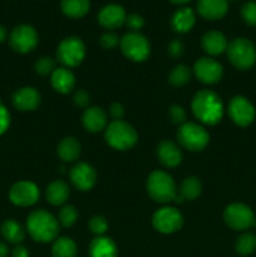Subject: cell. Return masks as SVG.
Wrapping results in <instances>:
<instances>
[{
  "label": "cell",
  "mask_w": 256,
  "mask_h": 257,
  "mask_svg": "<svg viewBox=\"0 0 256 257\" xmlns=\"http://www.w3.org/2000/svg\"><path fill=\"white\" fill-rule=\"evenodd\" d=\"M10 114L7 108L0 103V136L9 128Z\"/></svg>",
  "instance_id": "60d3db41"
},
{
  "label": "cell",
  "mask_w": 256,
  "mask_h": 257,
  "mask_svg": "<svg viewBox=\"0 0 256 257\" xmlns=\"http://www.w3.org/2000/svg\"><path fill=\"white\" fill-rule=\"evenodd\" d=\"M227 55L231 64L241 70L250 69L256 62V48L246 38H236L228 44Z\"/></svg>",
  "instance_id": "277c9868"
},
{
  "label": "cell",
  "mask_w": 256,
  "mask_h": 257,
  "mask_svg": "<svg viewBox=\"0 0 256 257\" xmlns=\"http://www.w3.org/2000/svg\"><path fill=\"white\" fill-rule=\"evenodd\" d=\"M256 250V236L253 233H243L236 241V251L241 256H248Z\"/></svg>",
  "instance_id": "4dcf8cb0"
},
{
  "label": "cell",
  "mask_w": 256,
  "mask_h": 257,
  "mask_svg": "<svg viewBox=\"0 0 256 257\" xmlns=\"http://www.w3.org/2000/svg\"><path fill=\"white\" fill-rule=\"evenodd\" d=\"M38 33L30 25H18L14 28L10 34V47L18 53H29L37 47L38 44Z\"/></svg>",
  "instance_id": "30bf717a"
},
{
  "label": "cell",
  "mask_w": 256,
  "mask_h": 257,
  "mask_svg": "<svg viewBox=\"0 0 256 257\" xmlns=\"http://www.w3.org/2000/svg\"><path fill=\"white\" fill-rule=\"evenodd\" d=\"M120 49L128 59L133 62H143L151 53L150 42L138 32H130L119 40Z\"/></svg>",
  "instance_id": "52a82bcc"
},
{
  "label": "cell",
  "mask_w": 256,
  "mask_h": 257,
  "mask_svg": "<svg viewBox=\"0 0 256 257\" xmlns=\"http://www.w3.org/2000/svg\"><path fill=\"white\" fill-rule=\"evenodd\" d=\"M78 217V212L73 206H64L59 212V222L64 227H72Z\"/></svg>",
  "instance_id": "d6a6232c"
},
{
  "label": "cell",
  "mask_w": 256,
  "mask_h": 257,
  "mask_svg": "<svg viewBox=\"0 0 256 257\" xmlns=\"http://www.w3.org/2000/svg\"><path fill=\"white\" fill-rule=\"evenodd\" d=\"M172 4H176V5H185L187 4V3H190L191 0H170Z\"/></svg>",
  "instance_id": "7dc6e473"
},
{
  "label": "cell",
  "mask_w": 256,
  "mask_h": 257,
  "mask_svg": "<svg viewBox=\"0 0 256 257\" xmlns=\"http://www.w3.org/2000/svg\"><path fill=\"white\" fill-rule=\"evenodd\" d=\"M99 42L100 45L104 49H113V48L117 47V44L119 43V39H118V37L114 33H105V34H103L100 37Z\"/></svg>",
  "instance_id": "74e56055"
},
{
  "label": "cell",
  "mask_w": 256,
  "mask_h": 257,
  "mask_svg": "<svg viewBox=\"0 0 256 257\" xmlns=\"http://www.w3.org/2000/svg\"><path fill=\"white\" fill-rule=\"evenodd\" d=\"M7 39V29L3 25H0V43Z\"/></svg>",
  "instance_id": "bcb514c9"
},
{
  "label": "cell",
  "mask_w": 256,
  "mask_h": 257,
  "mask_svg": "<svg viewBox=\"0 0 256 257\" xmlns=\"http://www.w3.org/2000/svg\"><path fill=\"white\" fill-rule=\"evenodd\" d=\"M28 232L38 242H50L55 240L59 232V223L52 213L44 210L34 211L27 221Z\"/></svg>",
  "instance_id": "7a4b0ae2"
},
{
  "label": "cell",
  "mask_w": 256,
  "mask_h": 257,
  "mask_svg": "<svg viewBox=\"0 0 256 257\" xmlns=\"http://www.w3.org/2000/svg\"><path fill=\"white\" fill-rule=\"evenodd\" d=\"M177 140L186 150L196 152V151H202L208 145L210 135L202 125L188 122L181 125L177 132Z\"/></svg>",
  "instance_id": "8992f818"
},
{
  "label": "cell",
  "mask_w": 256,
  "mask_h": 257,
  "mask_svg": "<svg viewBox=\"0 0 256 257\" xmlns=\"http://www.w3.org/2000/svg\"><path fill=\"white\" fill-rule=\"evenodd\" d=\"M147 191L150 197L160 203L171 202L177 196L175 181L163 171H155L151 173L147 181Z\"/></svg>",
  "instance_id": "3957f363"
},
{
  "label": "cell",
  "mask_w": 256,
  "mask_h": 257,
  "mask_svg": "<svg viewBox=\"0 0 256 257\" xmlns=\"http://www.w3.org/2000/svg\"><path fill=\"white\" fill-rule=\"evenodd\" d=\"M89 0H62L60 2V9L63 14L73 19H79L84 17L89 12Z\"/></svg>",
  "instance_id": "484cf974"
},
{
  "label": "cell",
  "mask_w": 256,
  "mask_h": 257,
  "mask_svg": "<svg viewBox=\"0 0 256 257\" xmlns=\"http://www.w3.org/2000/svg\"><path fill=\"white\" fill-rule=\"evenodd\" d=\"M13 103L19 110H34L40 103V94L35 88H22L13 95Z\"/></svg>",
  "instance_id": "ac0fdd59"
},
{
  "label": "cell",
  "mask_w": 256,
  "mask_h": 257,
  "mask_svg": "<svg viewBox=\"0 0 256 257\" xmlns=\"http://www.w3.org/2000/svg\"><path fill=\"white\" fill-rule=\"evenodd\" d=\"M57 55L59 62L67 68L77 67L85 57L84 43L77 37L65 38L58 47Z\"/></svg>",
  "instance_id": "ba28073f"
},
{
  "label": "cell",
  "mask_w": 256,
  "mask_h": 257,
  "mask_svg": "<svg viewBox=\"0 0 256 257\" xmlns=\"http://www.w3.org/2000/svg\"><path fill=\"white\" fill-rule=\"evenodd\" d=\"M89 228L93 233L100 236L107 231L108 228V222L103 216H94L92 217V220L89 221Z\"/></svg>",
  "instance_id": "d590c367"
},
{
  "label": "cell",
  "mask_w": 256,
  "mask_h": 257,
  "mask_svg": "<svg viewBox=\"0 0 256 257\" xmlns=\"http://www.w3.org/2000/svg\"><path fill=\"white\" fill-rule=\"evenodd\" d=\"M157 155L161 163L166 167H176L182 161V152L171 141H163L157 148Z\"/></svg>",
  "instance_id": "ffe728a7"
},
{
  "label": "cell",
  "mask_w": 256,
  "mask_h": 257,
  "mask_svg": "<svg viewBox=\"0 0 256 257\" xmlns=\"http://www.w3.org/2000/svg\"><path fill=\"white\" fill-rule=\"evenodd\" d=\"M52 252L53 257H75V255H77V245L70 238L60 237L55 240Z\"/></svg>",
  "instance_id": "f546056e"
},
{
  "label": "cell",
  "mask_w": 256,
  "mask_h": 257,
  "mask_svg": "<svg viewBox=\"0 0 256 257\" xmlns=\"http://www.w3.org/2000/svg\"><path fill=\"white\" fill-rule=\"evenodd\" d=\"M70 181L80 191H88L94 186L97 173L90 165L80 162L70 170Z\"/></svg>",
  "instance_id": "9a60e30c"
},
{
  "label": "cell",
  "mask_w": 256,
  "mask_h": 257,
  "mask_svg": "<svg viewBox=\"0 0 256 257\" xmlns=\"http://www.w3.org/2000/svg\"><path fill=\"white\" fill-rule=\"evenodd\" d=\"M124 114V108H123L122 104L119 103H114L110 107V115L114 118V120H120V118Z\"/></svg>",
  "instance_id": "7bdbcfd3"
},
{
  "label": "cell",
  "mask_w": 256,
  "mask_h": 257,
  "mask_svg": "<svg viewBox=\"0 0 256 257\" xmlns=\"http://www.w3.org/2000/svg\"><path fill=\"white\" fill-rule=\"evenodd\" d=\"M192 112L205 124H217L223 114V105L220 97L212 90H201L193 97Z\"/></svg>",
  "instance_id": "6da1fadb"
},
{
  "label": "cell",
  "mask_w": 256,
  "mask_h": 257,
  "mask_svg": "<svg viewBox=\"0 0 256 257\" xmlns=\"http://www.w3.org/2000/svg\"><path fill=\"white\" fill-rule=\"evenodd\" d=\"M185 52V45L180 39H175L168 45V53L172 58H180Z\"/></svg>",
  "instance_id": "ab89813d"
},
{
  "label": "cell",
  "mask_w": 256,
  "mask_h": 257,
  "mask_svg": "<svg viewBox=\"0 0 256 257\" xmlns=\"http://www.w3.org/2000/svg\"><path fill=\"white\" fill-rule=\"evenodd\" d=\"M35 70L39 73L40 75H47L50 74L55 70V62L52 58H40L35 64Z\"/></svg>",
  "instance_id": "e575fe53"
},
{
  "label": "cell",
  "mask_w": 256,
  "mask_h": 257,
  "mask_svg": "<svg viewBox=\"0 0 256 257\" xmlns=\"http://www.w3.org/2000/svg\"><path fill=\"white\" fill-rule=\"evenodd\" d=\"M13 257H29V251H28L24 246L18 245L17 247L13 250Z\"/></svg>",
  "instance_id": "ee69618b"
},
{
  "label": "cell",
  "mask_w": 256,
  "mask_h": 257,
  "mask_svg": "<svg viewBox=\"0 0 256 257\" xmlns=\"http://www.w3.org/2000/svg\"><path fill=\"white\" fill-rule=\"evenodd\" d=\"M9 197L14 205L28 207L37 203L39 198V190L33 182L22 181L13 186L9 192Z\"/></svg>",
  "instance_id": "7c38bea8"
},
{
  "label": "cell",
  "mask_w": 256,
  "mask_h": 257,
  "mask_svg": "<svg viewBox=\"0 0 256 257\" xmlns=\"http://www.w3.org/2000/svg\"><path fill=\"white\" fill-rule=\"evenodd\" d=\"M241 17L250 27L256 28V2H247L241 7Z\"/></svg>",
  "instance_id": "836d02e7"
},
{
  "label": "cell",
  "mask_w": 256,
  "mask_h": 257,
  "mask_svg": "<svg viewBox=\"0 0 256 257\" xmlns=\"http://www.w3.org/2000/svg\"><path fill=\"white\" fill-rule=\"evenodd\" d=\"M193 72L197 79L205 84H215L222 77V67L211 58H201L195 63Z\"/></svg>",
  "instance_id": "5bb4252c"
},
{
  "label": "cell",
  "mask_w": 256,
  "mask_h": 257,
  "mask_svg": "<svg viewBox=\"0 0 256 257\" xmlns=\"http://www.w3.org/2000/svg\"><path fill=\"white\" fill-rule=\"evenodd\" d=\"M58 155L67 162H73L80 155V143L75 138L67 137L58 146Z\"/></svg>",
  "instance_id": "83f0119b"
},
{
  "label": "cell",
  "mask_w": 256,
  "mask_h": 257,
  "mask_svg": "<svg viewBox=\"0 0 256 257\" xmlns=\"http://www.w3.org/2000/svg\"><path fill=\"white\" fill-rule=\"evenodd\" d=\"M190 78H191L190 68L181 64V65H177V67L171 72L170 78H168V79H170L171 84L175 85V87H182V85H185L186 83H188Z\"/></svg>",
  "instance_id": "1f68e13d"
},
{
  "label": "cell",
  "mask_w": 256,
  "mask_h": 257,
  "mask_svg": "<svg viewBox=\"0 0 256 257\" xmlns=\"http://www.w3.org/2000/svg\"><path fill=\"white\" fill-rule=\"evenodd\" d=\"M198 14L207 20H220L227 14L228 2L227 0H198L197 5Z\"/></svg>",
  "instance_id": "e0dca14e"
},
{
  "label": "cell",
  "mask_w": 256,
  "mask_h": 257,
  "mask_svg": "<svg viewBox=\"0 0 256 257\" xmlns=\"http://www.w3.org/2000/svg\"><path fill=\"white\" fill-rule=\"evenodd\" d=\"M117 246L109 237L98 236L89 246L90 257H117Z\"/></svg>",
  "instance_id": "cb8c5ba5"
},
{
  "label": "cell",
  "mask_w": 256,
  "mask_h": 257,
  "mask_svg": "<svg viewBox=\"0 0 256 257\" xmlns=\"http://www.w3.org/2000/svg\"><path fill=\"white\" fill-rule=\"evenodd\" d=\"M227 2H236V0H227Z\"/></svg>",
  "instance_id": "c3c4849f"
},
{
  "label": "cell",
  "mask_w": 256,
  "mask_h": 257,
  "mask_svg": "<svg viewBox=\"0 0 256 257\" xmlns=\"http://www.w3.org/2000/svg\"><path fill=\"white\" fill-rule=\"evenodd\" d=\"M125 24H127V27L132 32H140L145 27V19L140 14L133 13V14L127 15V18H125Z\"/></svg>",
  "instance_id": "8d00e7d4"
},
{
  "label": "cell",
  "mask_w": 256,
  "mask_h": 257,
  "mask_svg": "<svg viewBox=\"0 0 256 257\" xmlns=\"http://www.w3.org/2000/svg\"><path fill=\"white\" fill-rule=\"evenodd\" d=\"M228 113H230L231 119L241 127L251 124L255 119V108L243 97H235L231 99Z\"/></svg>",
  "instance_id": "4fadbf2b"
},
{
  "label": "cell",
  "mask_w": 256,
  "mask_h": 257,
  "mask_svg": "<svg viewBox=\"0 0 256 257\" xmlns=\"http://www.w3.org/2000/svg\"><path fill=\"white\" fill-rule=\"evenodd\" d=\"M170 117L172 119L173 123L176 124H181V123H185L186 120V112L182 107L180 105H173L170 109Z\"/></svg>",
  "instance_id": "f35d334b"
},
{
  "label": "cell",
  "mask_w": 256,
  "mask_h": 257,
  "mask_svg": "<svg viewBox=\"0 0 256 257\" xmlns=\"http://www.w3.org/2000/svg\"><path fill=\"white\" fill-rule=\"evenodd\" d=\"M52 85L57 92L69 93L74 88L75 79L73 73L68 68H58L52 73Z\"/></svg>",
  "instance_id": "603a6c76"
},
{
  "label": "cell",
  "mask_w": 256,
  "mask_h": 257,
  "mask_svg": "<svg viewBox=\"0 0 256 257\" xmlns=\"http://www.w3.org/2000/svg\"><path fill=\"white\" fill-rule=\"evenodd\" d=\"M8 252H9V250H8L7 245L3 242H0V257H7Z\"/></svg>",
  "instance_id": "f6af8a7d"
},
{
  "label": "cell",
  "mask_w": 256,
  "mask_h": 257,
  "mask_svg": "<svg viewBox=\"0 0 256 257\" xmlns=\"http://www.w3.org/2000/svg\"><path fill=\"white\" fill-rule=\"evenodd\" d=\"M183 217L178 210L173 207H163L153 216V226L162 233H172L181 228Z\"/></svg>",
  "instance_id": "8fae6325"
},
{
  "label": "cell",
  "mask_w": 256,
  "mask_h": 257,
  "mask_svg": "<svg viewBox=\"0 0 256 257\" xmlns=\"http://www.w3.org/2000/svg\"><path fill=\"white\" fill-rule=\"evenodd\" d=\"M74 102L79 107H87L88 103H89V95L85 90H78L74 95Z\"/></svg>",
  "instance_id": "b9f144b4"
},
{
  "label": "cell",
  "mask_w": 256,
  "mask_h": 257,
  "mask_svg": "<svg viewBox=\"0 0 256 257\" xmlns=\"http://www.w3.org/2000/svg\"><path fill=\"white\" fill-rule=\"evenodd\" d=\"M124 9L118 4H107L98 13V22L105 29H117L125 24Z\"/></svg>",
  "instance_id": "2e32d148"
},
{
  "label": "cell",
  "mask_w": 256,
  "mask_h": 257,
  "mask_svg": "<svg viewBox=\"0 0 256 257\" xmlns=\"http://www.w3.org/2000/svg\"><path fill=\"white\" fill-rule=\"evenodd\" d=\"M223 220L228 227L233 230H247L255 223V216L251 208L243 203H232L223 212Z\"/></svg>",
  "instance_id": "9c48e42d"
},
{
  "label": "cell",
  "mask_w": 256,
  "mask_h": 257,
  "mask_svg": "<svg viewBox=\"0 0 256 257\" xmlns=\"http://www.w3.org/2000/svg\"><path fill=\"white\" fill-rule=\"evenodd\" d=\"M69 197V187L63 181H54L47 188V200L50 205L60 206Z\"/></svg>",
  "instance_id": "4316f807"
},
{
  "label": "cell",
  "mask_w": 256,
  "mask_h": 257,
  "mask_svg": "<svg viewBox=\"0 0 256 257\" xmlns=\"http://www.w3.org/2000/svg\"><path fill=\"white\" fill-rule=\"evenodd\" d=\"M201 45H202V49L210 55L221 54L227 50L228 47L226 37L217 30H211V32L206 33L201 40Z\"/></svg>",
  "instance_id": "d6986e66"
},
{
  "label": "cell",
  "mask_w": 256,
  "mask_h": 257,
  "mask_svg": "<svg viewBox=\"0 0 256 257\" xmlns=\"http://www.w3.org/2000/svg\"><path fill=\"white\" fill-rule=\"evenodd\" d=\"M201 191H202V185L200 180L196 177H188L181 183L180 196H176L175 201L177 203H182L183 200L192 201L201 195Z\"/></svg>",
  "instance_id": "d4e9b609"
},
{
  "label": "cell",
  "mask_w": 256,
  "mask_h": 257,
  "mask_svg": "<svg viewBox=\"0 0 256 257\" xmlns=\"http://www.w3.org/2000/svg\"><path fill=\"white\" fill-rule=\"evenodd\" d=\"M196 23V14L191 8L183 7L176 10L171 18V27L177 33H187Z\"/></svg>",
  "instance_id": "44dd1931"
},
{
  "label": "cell",
  "mask_w": 256,
  "mask_h": 257,
  "mask_svg": "<svg viewBox=\"0 0 256 257\" xmlns=\"http://www.w3.org/2000/svg\"><path fill=\"white\" fill-rule=\"evenodd\" d=\"M2 235L12 243H20L25 237L24 228L14 220H7L2 225Z\"/></svg>",
  "instance_id": "f1b7e54d"
},
{
  "label": "cell",
  "mask_w": 256,
  "mask_h": 257,
  "mask_svg": "<svg viewBox=\"0 0 256 257\" xmlns=\"http://www.w3.org/2000/svg\"><path fill=\"white\" fill-rule=\"evenodd\" d=\"M105 140L110 147L119 151L132 148L137 143V132L123 120H113L105 131Z\"/></svg>",
  "instance_id": "5b68a950"
},
{
  "label": "cell",
  "mask_w": 256,
  "mask_h": 257,
  "mask_svg": "<svg viewBox=\"0 0 256 257\" xmlns=\"http://www.w3.org/2000/svg\"><path fill=\"white\" fill-rule=\"evenodd\" d=\"M82 120L85 130L93 133L100 132V131L105 127V124H107L105 113L103 112L102 108L98 107L88 108L84 112V114H83Z\"/></svg>",
  "instance_id": "7402d4cb"
}]
</instances>
